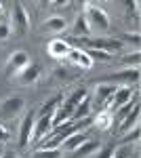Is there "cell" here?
<instances>
[{"label": "cell", "mask_w": 141, "mask_h": 158, "mask_svg": "<svg viewBox=\"0 0 141 158\" xmlns=\"http://www.w3.org/2000/svg\"><path fill=\"white\" fill-rule=\"evenodd\" d=\"M118 89V85H112V82H101V85L95 89V97L91 101V108H95L97 112H106L107 106H110V99L114 95V91Z\"/></svg>", "instance_id": "obj_1"}, {"label": "cell", "mask_w": 141, "mask_h": 158, "mask_svg": "<svg viewBox=\"0 0 141 158\" xmlns=\"http://www.w3.org/2000/svg\"><path fill=\"white\" fill-rule=\"evenodd\" d=\"M86 21L91 27L95 30H99V32H107L110 30V17H107V13L103 9H99V6H95V4H89L86 6Z\"/></svg>", "instance_id": "obj_2"}, {"label": "cell", "mask_w": 141, "mask_h": 158, "mask_svg": "<svg viewBox=\"0 0 141 158\" xmlns=\"http://www.w3.org/2000/svg\"><path fill=\"white\" fill-rule=\"evenodd\" d=\"M82 44L86 49H97L106 53H116L122 49V40H116V38H82Z\"/></svg>", "instance_id": "obj_3"}, {"label": "cell", "mask_w": 141, "mask_h": 158, "mask_svg": "<svg viewBox=\"0 0 141 158\" xmlns=\"http://www.w3.org/2000/svg\"><path fill=\"white\" fill-rule=\"evenodd\" d=\"M13 30H15V34L17 36H23L25 32H27V25H30V17H27V13L25 9L21 6V2H15L13 4Z\"/></svg>", "instance_id": "obj_4"}, {"label": "cell", "mask_w": 141, "mask_h": 158, "mask_svg": "<svg viewBox=\"0 0 141 158\" xmlns=\"http://www.w3.org/2000/svg\"><path fill=\"white\" fill-rule=\"evenodd\" d=\"M27 65H30V55H27L25 51H15L11 57H9L6 74H9V76H17L19 72H23Z\"/></svg>", "instance_id": "obj_5"}, {"label": "cell", "mask_w": 141, "mask_h": 158, "mask_svg": "<svg viewBox=\"0 0 141 158\" xmlns=\"http://www.w3.org/2000/svg\"><path fill=\"white\" fill-rule=\"evenodd\" d=\"M53 129V116H40L34 120V131H32V137L30 141L32 143H38L42 137H47L48 131Z\"/></svg>", "instance_id": "obj_6"}, {"label": "cell", "mask_w": 141, "mask_h": 158, "mask_svg": "<svg viewBox=\"0 0 141 158\" xmlns=\"http://www.w3.org/2000/svg\"><path fill=\"white\" fill-rule=\"evenodd\" d=\"M48 55L51 57H55V59H63V57H68L72 51V44L68 42V40H63V38H53L51 42H48Z\"/></svg>", "instance_id": "obj_7"}, {"label": "cell", "mask_w": 141, "mask_h": 158, "mask_svg": "<svg viewBox=\"0 0 141 158\" xmlns=\"http://www.w3.org/2000/svg\"><path fill=\"white\" fill-rule=\"evenodd\" d=\"M34 120H36V112H27L23 122H21V129H19V148H25L30 143V137L34 131Z\"/></svg>", "instance_id": "obj_8"}, {"label": "cell", "mask_w": 141, "mask_h": 158, "mask_svg": "<svg viewBox=\"0 0 141 158\" xmlns=\"http://www.w3.org/2000/svg\"><path fill=\"white\" fill-rule=\"evenodd\" d=\"M131 97H133V89L131 86H118L116 91H114V95H112V99H110V106H107V110L110 108H120V106H124L126 101H131Z\"/></svg>", "instance_id": "obj_9"}, {"label": "cell", "mask_w": 141, "mask_h": 158, "mask_svg": "<svg viewBox=\"0 0 141 158\" xmlns=\"http://www.w3.org/2000/svg\"><path fill=\"white\" fill-rule=\"evenodd\" d=\"M25 106L23 97H9L2 101V106H0V114L2 116H15L17 112H21Z\"/></svg>", "instance_id": "obj_10"}, {"label": "cell", "mask_w": 141, "mask_h": 158, "mask_svg": "<svg viewBox=\"0 0 141 158\" xmlns=\"http://www.w3.org/2000/svg\"><path fill=\"white\" fill-rule=\"evenodd\" d=\"M68 59H70V63L78 65V68H82V70H89V68L93 65V59L86 55V51H84V49H74V47H72Z\"/></svg>", "instance_id": "obj_11"}, {"label": "cell", "mask_w": 141, "mask_h": 158, "mask_svg": "<svg viewBox=\"0 0 141 158\" xmlns=\"http://www.w3.org/2000/svg\"><path fill=\"white\" fill-rule=\"evenodd\" d=\"M38 78H40V65H38V63H30L23 72L17 74V80H19L21 85H32Z\"/></svg>", "instance_id": "obj_12"}, {"label": "cell", "mask_w": 141, "mask_h": 158, "mask_svg": "<svg viewBox=\"0 0 141 158\" xmlns=\"http://www.w3.org/2000/svg\"><path fill=\"white\" fill-rule=\"evenodd\" d=\"M72 114H74V106H70L68 101H61V106L53 114V127H57L65 120H72Z\"/></svg>", "instance_id": "obj_13"}, {"label": "cell", "mask_w": 141, "mask_h": 158, "mask_svg": "<svg viewBox=\"0 0 141 158\" xmlns=\"http://www.w3.org/2000/svg\"><path fill=\"white\" fill-rule=\"evenodd\" d=\"M139 114H141V110H139V103H137V106H135V108L129 112V116L120 122L118 133H126V131H131L133 127H139Z\"/></svg>", "instance_id": "obj_14"}, {"label": "cell", "mask_w": 141, "mask_h": 158, "mask_svg": "<svg viewBox=\"0 0 141 158\" xmlns=\"http://www.w3.org/2000/svg\"><path fill=\"white\" fill-rule=\"evenodd\" d=\"M139 103V93H135V97H131V101H126L124 106H120V108L116 110V114H112V118H114V124H120V122L124 120L126 116H129V112L135 106Z\"/></svg>", "instance_id": "obj_15"}, {"label": "cell", "mask_w": 141, "mask_h": 158, "mask_svg": "<svg viewBox=\"0 0 141 158\" xmlns=\"http://www.w3.org/2000/svg\"><path fill=\"white\" fill-rule=\"evenodd\" d=\"M84 141H89V137L82 133V131H78V133H72L63 143H61V152L65 150V152H74L76 148H80L84 143Z\"/></svg>", "instance_id": "obj_16"}, {"label": "cell", "mask_w": 141, "mask_h": 158, "mask_svg": "<svg viewBox=\"0 0 141 158\" xmlns=\"http://www.w3.org/2000/svg\"><path fill=\"white\" fill-rule=\"evenodd\" d=\"M107 82H112V85L126 82V86L133 85V82H139V70H124V72H120V74H116V76H112Z\"/></svg>", "instance_id": "obj_17"}, {"label": "cell", "mask_w": 141, "mask_h": 158, "mask_svg": "<svg viewBox=\"0 0 141 158\" xmlns=\"http://www.w3.org/2000/svg\"><path fill=\"white\" fill-rule=\"evenodd\" d=\"M91 97L86 95V97L74 108V114H72V120H82V118H86V116H91Z\"/></svg>", "instance_id": "obj_18"}, {"label": "cell", "mask_w": 141, "mask_h": 158, "mask_svg": "<svg viewBox=\"0 0 141 158\" xmlns=\"http://www.w3.org/2000/svg\"><path fill=\"white\" fill-rule=\"evenodd\" d=\"M61 101H63L61 95H57V97L44 101V103H42V108L38 110V114H36V116H38V118H40V116H53V114H55V110L61 106Z\"/></svg>", "instance_id": "obj_19"}, {"label": "cell", "mask_w": 141, "mask_h": 158, "mask_svg": "<svg viewBox=\"0 0 141 158\" xmlns=\"http://www.w3.org/2000/svg\"><path fill=\"white\" fill-rule=\"evenodd\" d=\"M99 150V143L97 141H84L80 148H76L74 152H70L72 158H86V156H91L93 152H97Z\"/></svg>", "instance_id": "obj_20"}, {"label": "cell", "mask_w": 141, "mask_h": 158, "mask_svg": "<svg viewBox=\"0 0 141 158\" xmlns=\"http://www.w3.org/2000/svg\"><path fill=\"white\" fill-rule=\"evenodd\" d=\"M93 122H95V127L99 129V131H107L112 124H114V118H112V112H99L97 116L93 118Z\"/></svg>", "instance_id": "obj_21"}, {"label": "cell", "mask_w": 141, "mask_h": 158, "mask_svg": "<svg viewBox=\"0 0 141 158\" xmlns=\"http://www.w3.org/2000/svg\"><path fill=\"white\" fill-rule=\"evenodd\" d=\"M74 34H76V36H82V38H86L89 34H91V25H89V21H86V17H84V15H76Z\"/></svg>", "instance_id": "obj_22"}, {"label": "cell", "mask_w": 141, "mask_h": 158, "mask_svg": "<svg viewBox=\"0 0 141 158\" xmlns=\"http://www.w3.org/2000/svg\"><path fill=\"white\" fill-rule=\"evenodd\" d=\"M44 27H47L48 32H65V27H68V21L63 19V17H48L47 21H44Z\"/></svg>", "instance_id": "obj_23"}, {"label": "cell", "mask_w": 141, "mask_h": 158, "mask_svg": "<svg viewBox=\"0 0 141 158\" xmlns=\"http://www.w3.org/2000/svg\"><path fill=\"white\" fill-rule=\"evenodd\" d=\"M63 152L61 150H34L32 158H61Z\"/></svg>", "instance_id": "obj_24"}, {"label": "cell", "mask_w": 141, "mask_h": 158, "mask_svg": "<svg viewBox=\"0 0 141 158\" xmlns=\"http://www.w3.org/2000/svg\"><path fill=\"white\" fill-rule=\"evenodd\" d=\"M86 95H89V93H86V89H84V86H80V89H76V91H74V93H72L65 101H68L70 106H74V108H76V106H78V103H80Z\"/></svg>", "instance_id": "obj_25"}, {"label": "cell", "mask_w": 141, "mask_h": 158, "mask_svg": "<svg viewBox=\"0 0 141 158\" xmlns=\"http://www.w3.org/2000/svg\"><path fill=\"white\" fill-rule=\"evenodd\" d=\"M84 51H86V55L93 59V63L95 61H110L112 59V55L106 53V51H97V49H84Z\"/></svg>", "instance_id": "obj_26"}, {"label": "cell", "mask_w": 141, "mask_h": 158, "mask_svg": "<svg viewBox=\"0 0 141 158\" xmlns=\"http://www.w3.org/2000/svg\"><path fill=\"white\" fill-rule=\"evenodd\" d=\"M133 141H139V127H133L131 131H126L120 143H133Z\"/></svg>", "instance_id": "obj_27"}, {"label": "cell", "mask_w": 141, "mask_h": 158, "mask_svg": "<svg viewBox=\"0 0 141 158\" xmlns=\"http://www.w3.org/2000/svg\"><path fill=\"white\" fill-rule=\"evenodd\" d=\"M9 34H11V27H9L6 23H0V40H6Z\"/></svg>", "instance_id": "obj_28"}, {"label": "cell", "mask_w": 141, "mask_h": 158, "mask_svg": "<svg viewBox=\"0 0 141 158\" xmlns=\"http://www.w3.org/2000/svg\"><path fill=\"white\" fill-rule=\"evenodd\" d=\"M112 154H114V148H103L97 158H112Z\"/></svg>", "instance_id": "obj_29"}, {"label": "cell", "mask_w": 141, "mask_h": 158, "mask_svg": "<svg viewBox=\"0 0 141 158\" xmlns=\"http://www.w3.org/2000/svg\"><path fill=\"white\" fill-rule=\"evenodd\" d=\"M6 139H9V131L0 124V143H2V141H6Z\"/></svg>", "instance_id": "obj_30"}, {"label": "cell", "mask_w": 141, "mask_h": 158, "mask_svg": "<svg viewBox=\"0 0 141 158\" xmlns=\"http://www.w3.org/2000/svg\"><path fill=\"white\" fill-rule=\"evenodd\" d=\"M0 158H19V156H17V154H15L13 150H4V152H2V156H0Z\"/></svg>", "instance_id": "obj_31"}, {"label": "cell", "mask_w": 141, "mask_h": 158, "mask_svg": "<svg viewBox=\"0 0 141 158\" xmlns=\"http://www.w3.org/2000/svg\"><path fill=\"white\" fill-rule=\"evenodd\" d=\"M126 154H129L126 150H118V152H114V154H112V158H126Z\"/></svg>", "instance_id": "obj_32"}, {"label": "cell", "mask_w": 141, "mask_h": 158, "mask_svg": "<svg viewBox=\"0 0 141 158\" xmlns=\"http://www.w3.org/2000/svg\"><path fill=\"white\" fill-rule=\"evenodd\" d=\"M124 38H126L129 42H135V44L139 42V34H129V36H124Z\"/></svg>", "instance_id": "obj_33"}, {"label": "cell", "mask_w": 141, "mask_h": 158, "mask_svg": "<svg viewBox=\"0 0 141 158\" xmlns=\"http://www.w3.org/2000/svg\"><path fill=\"white\" fill-rule=\"evenodd\" d=\"M2 152H4V148H2V143H0V156H2Z\"/></svg>", "instance_id": "obj_34"}, {"label": "cell", "mask_w": 141, "mask_h": 158, "mask_svg": "<svg viewBox=\"0 0 141 158\" xmlns=\"http://www.w3.org/2000/svg\"><path fill=\"white\" fill-rule=\"evenodd\" d=\"M0 15H2V4H0Z\"/></svg>", "instance_id": "obj_35"}]
</instances>
